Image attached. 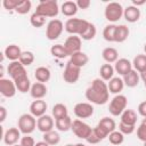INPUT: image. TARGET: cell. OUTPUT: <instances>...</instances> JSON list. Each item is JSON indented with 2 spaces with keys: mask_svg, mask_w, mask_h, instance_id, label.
<instances>
[{
  "mask_svg": "<svg viewBox=\"0 0 146 146\" xmlns=\"http://www.w3.org/2000/svg\"><path fill=\"white\" fill-rule=\"evenodd\" d=\"M86 98L87 100L96 105L106 104L110 98V91L105 81L102 80L100 78L94 79L91 86L88 87L86 90Z\"/></svg>",
  "mask_w": 146,
  "mask_h": 146,
  "instance_id": "6da1fadb",
  "label": "cell"
},
{
  "mask_svg": "<svg viewBox=\"0 0 146 146\" xmlns=\"http://www.w3.org/2000/svg\"><path fill=\"white\" fill-rule=\"evenodd\" d=\"M89 23L88 21L86 19H82V18H68L66 22H65V31L72 35H79L81 36L86 30L88 29L89 26Z\"/></svg>",
  "mask_w": 146,
  "mask_h": 146,
  "instance_id": "7a4b0ae2",
  "label": "cell"
},
{
  "mask_svg": "<svg viewBox=\"0 0 146 146\" xmlns=\"http://www.w3.org/2000/svg\"><path fill=\"white\" fill-rule=\"evenodd\" d=\"M35 13L43 17H56L59 13L58 2L56 0H41L36 6Z\"/></svg>",
  "mask_w": 146,
  "mask_h": 146,
  "instance_id": "3957f363",
  "label": "cell"
},
{
  "mask_svg": "<svg viewBox=\"0 0 146 146\" xmlns=\"http://www.w3.org/2000/svg\"><path fill=\"white\" fill-rule=\"evenodd\" d=\"M127 104H128V99L124 95H115L112 100L110 102L108 105V111L113 116H121V114L127 110Z\"/></svg>",
  "mask_w": 146,
  "mask_h": 146,
  "instance_id": "277c9868",
  "label": "cell"
},
{
  "mask_svg": "<svg viewBox=\"0 0 146 146\" xmlns=\"http://www.w3.org/2000/svg\"><path fill=\"white\" fill-rule=\"evenodd\" d=\"M123 11H124V9H123L122 5L113 1V2H110L106 5L105 10H104V16L108 22L115 23L123 16Z\"/></svg>",
  "mask_w": 146,
  "mask_h": 146,
  "instance_id": "5b68a950",
  "label": "cell"
},
{
  "mask_svg": "<svg viewBox=\"0 0 146 146\" xmlns=\"http://www.w3.org/2000/svg\"><path fill=\"white\" fill-rule=\"evenodd\" d=\"M18 129L24 135H30L32 133L35 128H36V120L32 114H22L18 117V122H17Z\"/></svg>",
  "mask_w": 146,
  "mask_h": 146,
  "instance_id": "8992f818",
  "label": "cell"
},
{
  "mask_svg": "<svg viewBox=\"0 0 146 146\" xmlns=\"http://www.w3.org/2000/svg\"><path fill=\"white\" fill-rule=\"evenodd\" d=\"M64 24L62 21L59 19H51L48 22L47 24V29H46V36L48 40H56L60 36V34L63 33L64 30Z\"/></svg>",
  "mask_w": 146,
  "mask_h": 146,
  "instance_id": "52a82bcc",
  "label": "cell"
},
{
  "mask_svg": "<svg viewBox=\"0 0 146 146\" xmlns=\"http://www.w3.org/2000/svg\"><path fill=\"white\" fill-rule=\"evenodd\" d=\"M71 130L73 131V133L78 137V138H81V139H87L89 137V135L91 133L92 129L89 124H87L86 122L81 121V120H74L72 122V128Z\"/></svg>",
  "mask_w": 146,
  "mask_h": 146,
  "instance_id": "ba28073f",
  "label": "cell"
},
{
  "mask_svg": "<svg viewBox=\"0 0 146 146\" xmlns=\"http://www.w3.org/2000/svg\"><path fill=\"white\" fill-rule=\"evenodd\" d=\"M80 74H81V68L73 65L68 60L66 63V66H65V70H64V73H63L64 81L67 82V83H75V82H78V80L80 78Z\"/></svg>",
  "mask_w": 146,
  "mask_h": 146,
  "instance_id": "9c48e42d",
  "label": "cell"
},
{
  "mask_svg": "<svg viewBox=\"0 0 146 146\" xmlns=\"http://www.w3.org/2000/svg\"><path fill=\"white\" fill-rule=\"evenodd\" d=\"M7 72L9 74V78L13 81H16L19 78H23V76H26L27 75V72L25 70V66L19 60L11 62L8 65V67H7Z\"/></svg>",
  "mask_w": 146,
  "mask_h": 146,
  "instance_id": "30bf717a",
  "label": "cell"
},
{
  "mask_svg": "<svg viewBox=\"0 0 146 146\" xmlns=\"http://www.w3.org/2000/svg\"><path fill=\"white\" fill-rule=\"evenodd\" d=\"M16 91H17V88L15 86V82L11 79H6V78L0 79V94L3 97L11 98L16 95Z\"/></svg>",
  "mask_w": 146,
  "mask_h": 146,
  "instance_id": "8fae6325",
  "label": "cell"
},
{
  "mask_svg": "<svg viewBox=\"0 0 146 146\" xmlns=\"http://www.w3.org/2000/svg\"><path fill=\"white\" fill-rule=\"evenodd\" d=\"M73 112L79 119H88L94 114V106L90 103H78L75 104Z\"/></svg>",
  "mask_w": 146,
  "mask_h": 146,
  "instance_id": "7c38bea8",
  "label": "cell"
},
{
  "mask_svg": "<svg viewBox=\"0 0 146 146\" xmlns=\"http://www.w3.org/2000/svg\"><path fill=\"white\" fill-rule=\"evenodd\" d=\"M64 47L66 49V51L68 52V55H73L78 51H81V47H82V39L79 35H71L68 36L65 42H64Z\"/></svg>",
  "mask_w": 146,
  "mask_h": 146,
  "instance_id": "4fadbf2b",
  "label": "cell"
},
{
  "mask_svg": "<svg viewBox=\"0 0 146 146\" xmlns=\"http://www.w3.org/2000/svg\"><path fill=\"white\" fill-rule=\"evenodd\" d=\"M54 125H55V122L50 115L44 114V115L38 117V120H36V128L42 133H46V132L54 130Z\"/></svg>",
  "mask_w": 146,
  "mask_h": 146,
  "instance_id": "5bb4252c",
  "label": "cell"
},
{
  "mask_svg": "<svg viewBox=\"0 0 146 146\" xmlns=\"http://www.w3.org/2000/svg\"><path fill=\"white\" fill-rule=\"evenodd\" d=\"M48 108V105L42 99H35L30 105V114H32L34 117H40L46 114Z\"/></svg>",
  "mask_w": 146,
  "mask_h": 146,
  "instance_id": "9a60e30c",
  "label": "cell"
},
{
  "mask_svg": "<svg viewBox=\"0 0 146 146\" xmlns=\"http://www.w3.org/2000/svg\"><path fill=\"white\" fill-rule=\"evenodd\" d=\"M3 143L8 146H14L17 144V141L21 139V131L17 128H9L3 133Z\"/></svg>",
  "mask_w": 146,
  "mask_h": 146,
  "instance_id": "2e32d148",
  "label": "cell"
},
{
  "mask_svg": "<svg viewBox=\"0 0 146 146\" xmlns=\"http://www.w3.org/2000/svg\"><path fill=\"white\" fill-rule=\"evenodd\" d=\"M114 70H115V72L119 73V75L124 76L132 70V63L127 58H120L116 60Z\"/></svg>",
  "mask_w": 146,
  "mask_h": 146,
  "instance_id": "e0dca14e",
  "label": "cell"
},
{
  "mask_svg": "<svg viewBox=\"0 0 146 146\" xmlns=\"http://www.w3.org/2000/svg\"><path fill=\"white\" fill-rule=\"evenodd\" d=\"M47 92H48V89H47V87H46L44 83L35 82V83H33L31 86L30 95L34 99H42L43 97H46Z\"/></svg>",
  "mask_w": 146,
  "mask_h": 146,
  "instance_id": "ac0fdd59",
  "label": "cell"
},
{
  "mask_svg": "<svg viewBox=\"0 0 146 146\" xmlns=\"http://www.w3.org/2000/svg\"><path fill=\"white\" fill-rule=\"evenodd\" d=\"M123 17L129 23H136L140 18V9L138 7L132 6V5L131 6H128L127 8H124Z\"/></svg>",
  "mask_w": 146,
  "mask_h": 146,
  "instance_id": "d6986e66",
  "label": "cell"
},
{
  "mask_svg": "<svg viewBox=\"0 0 146 146\" xmlns=\"http://www.w3.org/2000/svg\"><path fill=\"white\" fill-rule=\"evenodd\" d=\"M3 54H5V57L7 59H9L11 62H15V60L19 59V57L22 55V50L17 44H9L5 48Z\"/></svg>",
  "mask_w": 146,
  "mask_h": 146,
  "instance_id": "ffe728a7",
  "label": "cell"
},
{
  "mask_svg": "<svg viewBox=\"0 0 146 146\" xmlns=\"http://www.w3.org/2000/svg\"><path fill=\"white\" fill-rule=\"evenodd\" d=\"M70 62L73 65H75V66H78V67L81 68V67H83V66H86L88 64L89 57H88V55L86 52L78 51V52H75V54H73V55L70 56Z\"/></svg>",
  "mask_w": 146,
  "mask_h": 146,
  "instance_id": "44dd1931",
  "label": "cell"
},
{
  "mask_svg": "<svg viewBox=\"0 0 146 146\" xmlns=\"http://www.w3.org/2000/svg\"><path fill=\"white\" fill-rule=\"evenodd\" d=\"M107 87H108V91L111 94H114V95H119L123 88H124V82H123V79L119 78V76H114L113 79H111L107 83Z\"/></svg>",
  "mask_w": 146,
  "mask_h": 146,
  "instance_id": "7402d4cb",
  "label": "cell"
},
{
  "mask_svg": "<svg viewBox=\"0 0 146 146\" xmlns=\"http://www.w3.org/2000/svg\"><path fill=\"white\" fill-rule=\"evenodd\" d=\"M129 27L124 24H121V25H116V29H115V35H114V42H119V43H122L124 42L128 36H129Z\"/></svg>",
  "mask_w": 146,
  "mask_h": 146,
  "instance_id": "603a6c76",
  "label": "cell"
},
{
  "mask_svg": "<svg viewBox=\"0 0 146 146\" xmlns=\"http://www.w3.org/2000/svg\"><path fill=\"white\" fill-rule=\"evenodd\" d=\"M139 80H140V76H139V73L136 71V70H131L127 75L123 76V82H124V86L129 87V88H135L138 86L139 83Z\"/></svg>",
  "mask_w": 146,
  "mask_h": 146,
  "instance_id": "cb8c5ba5",
  "label": "cell"
},
{
  "mask_svg": "<svg viewBox=\"0 0 146 146\" xmlns=\"http://www.w3.org/2000/svg\"><path fill=\"white\" fill-rule=\"evenodd\" d=\"M78 9L79 8H78L75 1H64L60 7L62 14L66 17H73L78 13Z\"/></svg>",
  "mask_w": 146,
  "mask_h": 146,
  "instance_id": "d4e9b609",
  "label": "cell"
},
{
  "mask_svg": "<svg viewBox=\"0 0 146 146\" xmlns=\"http://www.w3.org/2000/svg\"><path fill=\"white\" fill-rule=\"evenodd\" d=\"M50 76H51L50 70L46 66H40L34 71V78L38 82H41V83L48 82L50 80Z\"/></svg>",
  "mask_w": 146,
  "mask_h": 146,
  "instance_id": "484cf974",
  "label": "cell"
},
{
  "mask_svg": "<svg viewBox=\"0 0 146 146\" xmlns=\"http://www.w3.org/2000/svg\"><path fill=\"white\" fill-rule=\"evenodd\" d=\"M102 57L103 59L108 63V64H112V63H116V60L119 59V52L115 48L113 47H107L103 50L102 52Z\"/></svg>",
  "mask_w": 146,
  "mask_h": 146,
  "instance_id": "4316f807",
  "label": "cell"
},
{
  "mask_svg": "<svg viewBox=\"0 0 146 146\" xmlns=\"http://www.w3.org/2000/svg\"><path fill=\"white\" fill-rule=\"evenodd\" d=\"M99 128H102L106 133H111V132H113V131H115V129H116V123H115V121L113 120V119H111V117H108V116H105V117H103V119H100V121L98 122V124H97Z\"/></svg>",
  "mask_w": 146,
  "mask_h": 146,
  "instance_id": "83f0119b",
  "label": "cell"
},
{
  "mask_svg": "<svg viewBox=\"0 0 146 146\" xmlns=\"http://www.w3.org/2000/svg\"><path fill=\"white\" fill-rule=\"evenodd\" d=\"M114 72H115V70L111 64H108V63L103 64L100 66V68H99L100 79L104 80V81H110L111 79L114 78Z\"/></svg>",
  "mask_w": 146,
  "mask_h": 146,
  "instance_id": "f1b7e54d",
  "label": "cell"
},
{
  "mask_svg": "<svg viewBox=\"0 0 146 146\" xmlns=\"http://www.w3.org/2000/svg\"><path fill=\"white\" fill-rule=\"evenodd\" d=\"M124 124L128 125H136L137 123V113L133 110H125L121 114V121Z\"/></svg>",
  "mask_w": 146,
  "mask_h": 146,
  "instance_id": "f546056e",
  "label": "cell"
},
{
  "mask_svg": "<svg viewBox=\"0 0 146 146\" xmlns=\"http://www.w3.org/2000/svg\"><path fill=\"white\" fill-rule=\"evenodd\" d=\"M72 119L67 115L65 117H60V119H57L55 120V125L57 128L58 131H62V132H66L68 130H71L72 128Z\"/></svg>",
  "mask_w": 146,
  "mask_h": 146,
  "instance_id": "4dcf8cb0",
  "label": "cell"
},
{
  "mask_svg": "<svg viewBox=\"0 0 146 146\" xmlns=\"http://www.w3.org/2000/svg\"><path fill=\"white\" fill-rule=\"evenodd\" d=\"M14 82H15V86L17 88V91H19L22 94H25V92L31 90V81H30L27 75L23 76V78H19Z\"/></svg>",
  "mask_w": 146,
  "mask_h": 146,
  "instance_id": "1f68e13d",
  "label": "cell"
},
{
  "mask_svg": "<svg viewBox=\"0 0 146 146\" xmlns=\"http://www.w3.org/2000/svg\"><path fill=\"white\" fill-rule=\"evenodd\" d=\"M132 67L138 73H141L146 70V55L139 54L137 55L132 60Z\"/></svg>",
  "mask_w": 146,
  "mask_h": 146,
  "instance_id": "d6a6232c",
  "label": "cell"
},
{
  "mask_svg": "<svg viewBox=\"0 0 146 146\" xmlns=\"http://www.w3.org/2000/svg\"><path fill=\"white\" fill-rule=\"evenodd\" d=\"M50 54H51L54 57L58 58V59H64V58H66L67 56H70L68 52L66 51L64 44H55V46H52V47L50 48Z\"/></svg>",
  "mask_w": 146,
  "mask_h": 146,
  "instance_id": "836d02e7",
  "label": "cell"
},
{
  "mask_svg": "<svg viewBox=\"0 0 146 146\" xmlns=\"http://www.w3.org/2000/svg\"><path fill=\"white\" fill-rule=\"evenodd\" d=\"M67 115H68V111H67L66 105H64L62 103H58V104L54 105V107H52V116L55 117V120L60 119V117H65Z\"/></svg>",
  "mask_w": 146,
  "mask_h": 146,
  "instance_id": "e575fe53",
  "label": "cell"
},
{
  "mask_svg": "<svg viewBox=\"0 0 146 146\" xmlns=\"http://www.w3.org/2000/svg\"><path fill=\"white\" fill-rule=\"evenodd\" d=\"M43 140H44L47 144H49L50 146L57 145V144L60 141V136H59V133H58L57 131L51 130V131H49V132L43 133Z\"/></svg>",
  "mask_w": 146,
  "mask_h": 146,
  "instance_id": "d590c367",
  "label": "cell"
},
{
  "mask_svg": "<svg viewBox=\"0 0 146 146\" xmlns=\"http://www.w3.org/2000/svg\"><path fill=\"white\" fill-rule=\"evenodd\" d=\"M115 24H108L103 30V38L107 42H114V35H115Z\"/></svg>",
  "mask_w": 146,
  "mask_h": 146,
  "instance_id": "8d00e7d4",
  "label": "cell"
},
{
  "mask_svg": "<svg viewBox=\"0 0 146 146\" xmlns=\"http://www.w3.org/2000/svg\"><path fill=\"white\" fill-rule=\"evenodd\" d=\"M31 7H32V2L30 0H21L18 6L16 7L15 11L17 14H19V15H25V14H27L30 11Z\"/></svg>",
  "mask_w": 146,
  "mask_h": 146,
  "instance_id": "74e56055",
  "label": "cell"
},
{
  "mask_svg": "<svg viewBox=\"0 0 146 146\" xmlns=\"http://www.w3.org/2000/svg\"><path fill=\"white\" fill-rule=\"evenodd\" d=\"M30 23L33 27H42L46 24V17H43L34 11L30 17Z\"/></svg>",
  "mask_w": 146,
  "mask_h": 146,
  "instance_id": "f35d334b",
  "label": "cell"
},
{
  "mask_svg": "<svg viewBox=\"0 0 146 146\" xmlns=\"http://www.w3.org/2000/svg\"><path fill=\"white\" fill-rule=\"evenodd\" d=\"M108 139H110V143L112 145H121L124 141V135L121 131L115 130L108 135Z\"/></svg>",
  "mask_w": 146,
  "mask_h": 146,
  "instance_id": "ab89813d",
  "label": "cell"
},
{
  "mask_svg": "<svg viewBox=\"0 0 146 146\" xmlns=\"http://www.w3.org/2000/svg\"><path fill=\"white\" fill-rule=\"evenodd\" d=\"M97 34V29L95 26V24L92 23H89V26L88 29L86 30V32L80 36L82 40H86V41H89V40H92Z\"/></svg>",
  "mask_w": 146,
  "mask_h": 146,
  "instance_id": "60d3db41",
  "label": "cell"
},
{
  "mask_svg": "<svg viewBox=\"0 0 146 146\" xmlns=\"http://www.w3.org/2000/svg\"><path fill=\"white\" fill-rule=\"evenodd\" d=\"M24 66H30L33 62H34V55H33V52H31V51H22V55H21V57H19V59H18Z\"/></svg>",
  "mask_w": 146,
  "mask_h": 146,
  "instance_id": "b9f144b4",
  "label": "cell"
},
{
  "mask_svg": "<svg viewBox=\"0 0 146 146\" xmlns=\"http://www.w3.org/2000/svg\"><path fill=\"white\" fill-rule=\"evenodd\" d=\"M137 137L143 143H146V117L143 119L141 123L137 128Z\"/></svg>",
  "mask_w": 146,
  "mask_h": 146,
  "instance_id": "7bdbcfd3",
  "label": "cell"
},
{
  "mask_svg": "<svg viewBox=\"0 0 146 146\" xmlns=\"http://www.w3.org/2000/svg\"><path fill=\"white\" fill-rule=\"evenodd\" d=\"M136 130V125H128L122 122L119 123V131H121L123 135H131Z\"/></svg>",
  "mask_w": 146,
  "mask_h": 146,
  "instance_id": "ee69618b",
  "label": "cell"
},
{
  "mask_svg": "<svg viewBox=\"0 0 146 146\" xmlns=\"http://www.w3.org/2000/svg\"><path fill=\"white\" fill-rule=\"evenodd\" d=\"M18 3H19L18 0H3L2 1V6L7 10H15L16 7L18 6Z\"/></svg>",
  "mask_w": 146,
  "mask_h": 146,
  "instance_id": "f6af8a7d",
  "label": "cell"
},
{
  "mask_svg": "<svg viewBox=\"0 0 146 146\" xmlns=\"http://www.w3.org/2000/svg\"><path fill=\"white\" fill-rule=\"evenodd\" d=\"M19 144H21L22 146H35L34 139H33L31 136H29V135H24V136L21 138Z\"/></svg>",
  "mask_w": 146,
  "mask_h": 146,
  "instance_id": "bcb514c9",
  "label": "cell"
},
{
  "mask_svg": "<svg viewBox=\"0 0 146 146\" xmlns=\"http://www.w3.org/2000/svg\"><path fill=\"white\" fill-rule=\"evenodd\" d=\"M92 131L98 136V138L100 139V140H104L106 137H108V133H106L102 128H99L98 125H96L95 128H92Z\"/></svg>",
  "mask_w": 146,
  "mask_h": 146,
  "instance_id": "7dc6e473",
  "label": "cell"
},
{
  "mask_svg": "<svg viewBox=\"0 0 146 146\" xmlns=\"http://www.w3.org/2000/svg\"><path fill=\"white\" fill-rule=\"evenodd\" d=\"M86 140H87L89 144H92V145H96V144H98L99 141H102V140L98 138V136H97L94 131H91V133L89 135V137H88Z\"/></svg>",
  "mask_w": 146,
  "mask_h": 146,
  "instance_id": "c3c4849f",
  "label": "cell"
},
{
  "mask_svg": "<svg viewBox=\"0 0 146 146\" xmlns=\"http://www.w3.org/2000/svg\"><path fill=\"white\" fill-rule=\"evenodd\" d=\"M75 2H76V6L79 9H88L91 5L90 0H78Z\"/></svg>",
  "mask_w": 146,
  "mask_h": 146,
  "instance_id": "681fc988",
  "label": "cell"
},
{
  "mask_svg": "<svg viewBox=\"0 0 146 146\" xmlns=\"http://www.w3.org/2000/svg\"><path fill=\"white\" fill-rule=\"evenodd\" d=\"M137 111H138V114H139V115H141L143 117H146V100L141 102V103L138 105Z\"/></svg>",
  "mask_w": 146,
  "mask_h": 146,
  "instance_id": "f907efd6",
  "label": "cell"
},
{
  "mask_svg": "<svg viewBox=\"0 0 146 146\" xmlns=\"http://www.w3.org/2000/svg\"><path fill=\"white\" fill-rule=\"evenodd\" d=\"M7 117V110L5 106H0V122L2 123Z\"/></svg>",
  "mask_w": 146,
  "mask_h": 146,
  "instance_id": "816d5d0a",
  "label": "cell"
},
{
  "mask_svg": "<svg viewBox=\"0 0 146 146\" xmlns=\"http://www.w3.org/2000/svg\"><path fill=\"white\" fill-rule=\"evenodd\" d=\"M146 1L145 0H143V1H136V0H132V6H135V7H138V6H141V5H144Z\"/></svg>",
  "mask_w": 146,
  "mask_h": 146,
  "instance_id": "f5cc1de1",
  "label": "cell"
},
{
  "mask_svg": "<svg viewBox=\"0 0 146 146\" xmlns=\"http://www.w3.org/2000/svg\"><path fill=\"white\" fill-rule=\"evenodd\" d=\"M139 76H140V79H141L144 82H146V70H145L144 72L139 73Z\"/></svg>",
  "mask_w": 146,
  "mask_h": 146,
  "instance_id": "db71d44e",
  "label": "cell"
},
{
  "mask_svg": "<svg viewBox=\"0 0 146 146\" xmlns=\"http://www.w3.org/2000/svg\"><path fill=\"white\" fill-rule=\"evenodd\" d=\"M35 146H50V145L47 144L44 140H42V141H38V143L35 144Z\"/></svg>",
  "mask_w": 146,
  "mask_h": 146,
  "instance_id": "11a10c76",
  "label": "cell"
},
{
  "mask_svg": "<svg viewBox=\"0 0 146 146\" xmlns=\"http://www.w3.org/2000/svg\"><path fill=\"white\" fill-rule=\"evenodd\" d=\"M74 146H86L84 144H82V143H78V144H75Z\"/></svg>",
  "mask_w": 146,
  "mask_h": 146,
  "instance_id": "9f6ffc18",
  "label": "cell"
},
{
  "mask_svg": "<svg viewBox=\"0 0 146 146\" xmlns=\"http://www.w3.org/2000/svg\"><path fill=\"white\" fill-rule=\"evenodd\" d=\"M144 51H145V55H146V43L144 44Z\"/></svg>",
  "mask_w": 146,
  "mask_h": 146,
  "instance_id": "6f0895ef",
  "label": "cell"
},
{
  "mask_svg": "<svg viewBox=\"0 0 146 146\" xmlns=\"http://www.w3.org/2000/svg\"><path fill=\"white\" fill-rule=\"evenodd\" d=\"M65 146H74V145H72V144H67V145H65Z\"/></svg>",
  "mask_w": 146,
  "mask_h": 146,
  "instance_id": "680465c9",
  "label": "cell"
},
{
  "mask_svg": "<svg viewBox=\"0 0 146 146\" xmlns=\"http://www.w3.org/2000/svg\"><path fill=\"white\" fill-rule=\"evenodd\" d=\"M14 146H22L21 144H16V145H14Z\"/></svg>",
  "mask_w": 146,
  "mask_h": 146,
  "instance_id": "91938a15",
  "label": "cell"
},
{
  "mask_svg": "<svg viewBox=\"0 0 146 146\" xmlns=\"http://www.w3.org/2000/svg\"><path fill=\"white\" fill-rule=\"evenodd\" d=\"M144 146H146V143H144Z\"/></svg>",
  "mask_w": 146,
  "mask_h": 146,
  "instance_id": "94428289",
  "label": "cell"
},
{
  "mask_svg": "<svg viewBox=\"0 0 146 146\" xmlns=\"http://www.w3.org/2000/svg\"><path fill=\"white\" fill-rule=\"evenodd\" d=\"M144 83H145V88H146V82H144Z\"/></svg>",
  "mask_w": 146,
  "mask_h": 146,
  "instance_id": "6125c7cd",
  "label": "cell"
}]
</instances>
